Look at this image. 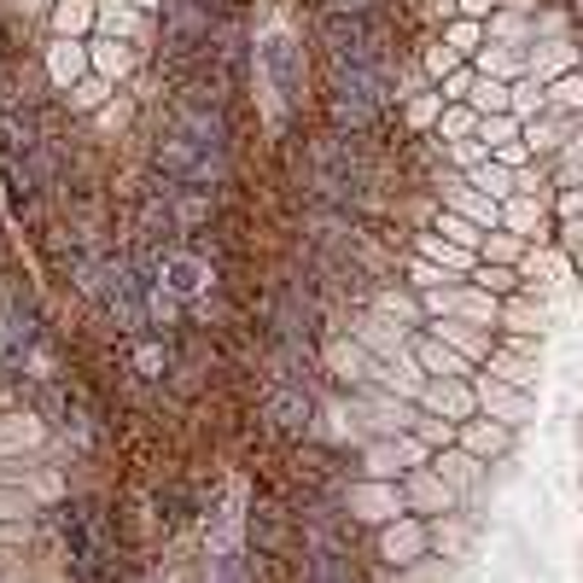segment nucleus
Masks as SVG:
<instances>
[{"label": "nucleus", "mask_w": 583, "mask_h": 583, "mask_svg": "<svg viewBox=\"0 0 583 583\" xmlns=\"http://www.w3.org/2000/svg\"><path fill=\"white\" fill-rule=\"evenodd\" d=\"M123 117H129V106H111V99H106V106H99V129H117Z\"/></svg>", "instance_id": "obj_29"}, {"label": "nucleus", "mask_w": 583, "mask_h": 583, "mask_svg": "<svg viewBox=\"0 0 583 583\" xmlns=\"http://www.w3.org/2000/svg\"><path fill=\"white\" fill-rule=\"evenodd\" d=\"M47 19H53L59 36H76L82 41L99 24V0H53V12H47Z\"/></svg>", "instance_id": "obj_7"}, {"label": "nucleus", "mask_w": 583, "mask_h": 583, "mask_svg": "<svg viewBox=\"0 0 583 583\" xmlns=\"http://www.w3.org/2000/svg\"><path fill=\"white\" fill-rule=\"evenodd\" d=\"M41 438V426H0V450H24V443H36Z\"/></svg>", "instance_id": "obj_24"}, {"label": "nucleus", "mask_w": 583, "mask_h": 583, "mask_svg": "<svg viewBox=\"0 0 583 583\" xmlns=\"http://www.w3.org/2000/svg\"><path fill=\"white\" fill-rule=\"evenodd\" d=\"M420 251L432 257V263H450V269L467 263V246H455V239H438V234H426V239H420Z\"/></svg>", "instance_id": "obj_17"}, {"label": "nucleus", "mask_w": 583, "mask_h": 583, "mask_svg": "<svg viewBox=\"0 0 583 583\" xmlns=\"http://www.w3.org/2000/svg\"><path fill=\"white\" fill-rule=\"evenodd\" d=\"M0 71H7V36H0Z\"/></svg>", "instance_id": "obj_38"}, {"label": "nucleus", "mask_w": 583, "mask_h": 583, "mask_svg": "<svg viewBox=\"0 0 583 583\" xmlns=\"http://www.w3.org/2000/svg\"><path fill=\"white\" fill-rule=\"evenodd\" d=\"M88 59H94V76H106V82H123L129 71H134V41H117V36H106V41H94L88 47Z\"/></svg>", "instance_id": "obj_6"}, {"label": "nucleus", "mask_w": 583, "mask_h": 583, "mask_svg": "<svg viewBox=\"0 0 583 583\" xmlns=\"http://www.w3.org/2000/svg\"><path fill=\"white\" fill-rule=\"evenodd\" d=\"M450 41H455V47H473V41H478V24H473V19H467V24H455V36H450Z\"/></svg>", "instance_id": "obj_32"}, {"label": "nucleus", "mask_w": 583, "mask_h": 583, "mask_svg": "<svg viewBox=\"0 0 583 583\" xmlns=\"http://www.w3.org/2000/svg\"><path fill=\"white\" fill-rule=\"evenodd\" d=\"M362 338H368V345H373V350H391V333L380 328V321H368V328H362Z\"/></svg>", "instance_id": "obj_31"}, {"label": "nucleus", "mask_w": 583, "mask_h": 583, "mask_svg": "<svg viewBox=\"0 0 583 583\" xmlns=\"http://www.w3.org/2000/svg\"><path fill=\"white\" fill-rule=\"evenodd\" d=\"M169 193H176V222H204V216H211V199L181 193V187H169Z\"/></svg>", "instance_id": "obj_22"}, {"label": "nucleus", "mask_w": 583, "mask_h": 583, "mask_svg": "<svg viewBox=\"0 0 583 583\" xmlns=\"http://www.w3.org/2000/svg\"><path fill=\"white\" fill-rule=\"evenodd\" d=\"M134 7H141V12H164V0H134Z\"/></svg>", "instance_id": "obj_37"}, {"label": "nucleus", "mask_w": 583, "mask_h": 583, "mask_svg": "<svg viewBox=\"0 0 583 583\" xmlns=\"http://www.w3.org/2000/svg\"><path fill=\"white\" fill-rule=\"evenodd\" d=\"M211 152H216V146H199V141H193V134L169 129V134H164V141H158V146H152V164H158V169H164V176H176V181H187V187H193V181H199V164H204V158H211Z\"/></svg>", "instance_id": "obj_2"}, {"label": "nucleus", "mask_w": 583, "mask_h": 583, "mask_svg": "<svg viewBox=\"0 0 583 583\" xmlns=\"http://www.w3.org/2000/svg\"><path fill=\"white\" fill-rule=\"evenodd\" d=\"M473 187H485L490 199H502V193H513L508 187V169H490V164H478V176H473Z\"/></svg>", "instance_id": "obj_23"}, {"label": "nucleus", "mask_w": 583, "mask_h": 583, "mask_svg": "<svg viewBox=\"0 0 583 583\" xmlns=\"http://www.w3.org/2000/svg\"><path fill=\"white\" fill-rule=\"evenodd\" d=\"M403 455H415V450H397V443H380V450H368V473H373V478L397 473V461H403Z\"/></svg>", "instance_id": "obj_20"}, {"label": "nucleus", "mask_w": 583, "mask_h": 583, "mask_svg": "<svg viewBox=\"0 0 583 583\" xmlns=\"http://www.w3.org/2000/svg\"><path fill=\"white\" fill-rule=\"evenodd\" d=\"M350 508H356V520H403L397 490H385V485H362V490H350Z\"/></svg>", "instance_id": "obj_9"}, {"label": "nucleus", "mask_w": 583, "mask_h": 583, "mask_svg": "<svg viewBox=\"0 0 583 583\" xmlns=\"http://www.w3.org/2000/svg\"><path fill=\"white\" fill-rule=\"evenodd\" d=\"M373 111H380V106H373V99L333 94V123H338V129H368V123H373Z\"/></svg>", "instance_id": "obj_14"}, {"label": "nucleus", "mask_w": 583, "mask_h": 583, "mask_svg": "<svg viewBox=\"0 0 583 583\" xmlns=\"http://www.w3.org/2000/svg\"><path fill=\"white\" fill-rule=\"evenodd\" d=\"M426 403H432L438 415H467V408H473V391L455 385V380H438L432 391H426Z\"/></svg>", "instance_id": "obj_13"}, {"label": "nucleus", "mask_w": 583, "mask_h": 583, "mask_svg": "<svg viewBox=\"0 0 583 583\" xmlns=\"http://www.w3.org/2000/svg\"><path fill=\"white\" fill-rule=\"evenodd\" d=\"M420 362H426V373H443V380H461V373H467V362H461L455 350H443L438 333L420 338Z\"/></svg>", "instance_id": "obj_11"}, {"label": "nucleus", "mask_w": 583, "mask_h": 583, "mask_svg": "<svg viewBox=\"0 0 583 583\" xmlns=\"http://www.w3.org/2000/svg\"><path fill=\"white\" fill-rule=\"evenodd\" d=\"M269 420L281 426V432H304V426H310V397H304V391H274Z\"/></svg>", "instance_id": "obj_10"}, {"label": "nucleus", "mask_w": 583, "mask_h": 583, "mask_svg": "<svg viewBox=\"0 0 583 583\" xmlns=\"http://www.w3.org/2000/svg\"><path fill=\"white\" fill-rule=\"evenodd\" d=\"M64 99H71V111H99V106L111 99V82H106V76H82Z\"/></svg>", "instance_id": "obj_15"}, {"label": "nucleus", "mask_w": 583, "mask_h": 583, "mask_svg": "<svg viewBox=\"0 0 583 583\" xmlns=\"http://www.w3.org/2000/svg\"><path fill=\"white\" fill-rule=\"evenodd\" d=\"M438 234H450L455 246H473V239H478V228H473V222H461V216H443V228H438Z\"/></svg>", "instance_id": "obj_25"}, {"label": "nucleus", "mask_w": 583, "mask_h": 583, "mask_svg": "<svg viewBox=\"0 0 583 583\" xmlns=\"http://www.w3.org/2000/svg\"><path fill=\"white\" fill-rule=\"evenodd\" d=\"M141 368H146V373H158V368H164V350H158V345H146V350H141Z\"/></svg>", "instance_id": "obj_34"}, {"label": "nucleus", "mask_w": 583, "mask_h": 583, "mask_svg": "<svg viewBox=\"0 0 583 583\" xmlns=\"http://www.w3.org/2000/svg\"><path fill=\"white\" fill-rule=\"evenodd\" d=\"M443 99H467V76H461V71L443 82Z\"/></svg>", "instance_id": "obj_33"}, {"label": "nucleus", "mask_w": 583, "mask_h": 583, "mask_svg": "<svg viewBox=\"0 0 583 583\" xmlns=\"http://www.w3.org/2000/svg\"><path fill=\"white\" fill-rule=\"evenodd\" d=\"M426 64H432L438 76H443V71H455V47H432V53H426Z\"/></svg>", "instance_id": "obj_28"}, {"label": "nucleus", "mask_w": 583, "mask_h": 583, "mask_svg": "<svg viewBox=\"0 0 583 583\" xmlns=\"http://www.w3.org/2000/svg\"><path fill=\"white\" fill-rule=\"evenodd\" d=\"M199 7H204V12H228L234 0H199Z\"/></svg>", "instance_id": "obj_36"}, {"label": "nucleus", "mask_w": 583, "mask_h": 583, "mask_svg": "<svg viewBox=\"0 0 583 583\" xmlns=\"http://www.w3.org/2000/svg\"><path fill=\"white\" fill-rule=\"evenodd\" d=\"M467 443H473L478 455H490V450H502V432H490V426H473V432H467Z\"/></svg>", "instance_id": "obj_27"}, {"label": "nucleus", "mask_w": 583, "mask_h": 583, "mask_svg": "<svg viewBox=\"0 0 583 583\" xmlns=\"http://www.w3.org/2000/svg\"><path fill=\"white\" fill-rule=\"evenodd\" d=\"M164 274H169V286H176V291H199L204 286V263H193V257H169Z\"/></svg>", "instance_id": "obj_16"}, {"label": "nucleus", "mask_w": 583, "mask_h": 583, "mask_svg": "<svg viewBox=\"0 0 583 583\" xmlns=\"http://www.w3.org/2000/svg\"><path fill=\"white\" fill-rule=\"evenodd\" d=\"M555 99H560V106H583V76H560L555 82Z\"/></svg>", "instance_id": "obj_26"}, {"label": "nucleus", "mask_w": 583, "mask_h": 583, "mask_svg": "<svg viewBox=\"0 0 583 583\" xmlns=\"http://www.w3.org/2000/svg\"><path fill=\"white\" fill-rule=\"evenodd\" d=\"M99 29L117 41H146V12L134 0H99Z\"/></svg>", "instance_id": "obj_5"}, {"label": "nucleus", "mask_w": 583, "mask_h": 583, "mask_svg": "<svg viewBox=\"0 0 583 583\" xmlns=\"http://www.w3.org/2000/svg\"><path fill=\"white\" fill-rule=\"evenodd\" d=\"M508 106H513V99H508V88H502V82H478V94H473V111H485V117L496 111V117H502Z\"/></svg>", "instance_id": "obj_18"}, {"label": "nucleus", "mask_w": 583, "mask_h": 583, "mask_svg": "<svg viewBox=\"0 0 583 583\" xmlns=\"http://www.w3.org/2000/svg\"><path fill=\"white\" fill-rule=\"evenodd\" d=\"M41 64H47V76H53V88H59V94H71L76 82H82V76L94 71L88 47H82L76 36H59L53 47H47V59H41Z\"/></svg>", "instance_id": "obj_4"}, {"label": "nucleus", "mask_w": 583, "mask_h": 583, "mask_svg": "<svg viewBox=\"0 0 583 583\" xmlns=\"http://www.w3.org/2000/svg\"><path fill=\"white\" fill-rule=\"evenodd\" d=\"M478 281H485V286H496V291H513V274H508V269H485V274H478Z\"/></svg>", "instance_id": "obj_30"}, {"label": "nucleus", "mask_w": 583, "mask_h": 583, "mask_svg": "<svg viewBox=\"0 0 583 583\" xmlns=\"http://www.w3.org/2000/svg\"><path fill=\"white\" fill-rule=\"evenodd\" d=\"M473 129H478L473 106H450V111H443V141H461V134H473Z\"/></svg>", "instance_id": "obj_19"}, {"label": "nucleus", "mask_w": 583, "mask_h": 583, "mask_svg": "<svg viewBox=\"0 0 583 583\" xmlns=\"http://www.w3.org/2000/svg\"><path fill=\"white\" fill-rule=\"evenodd\" d=\"M461 7H467V19H485V12L496 7V0H461Z\"/></svg>", "instance_id": "obj_35"}, {"label": "nucleus", "mask_w": 583, "mask_h": 583, "mask_svg": "<svg viewBox=\"0 0 583 583\" xmlns=\"http://www.w3.org/2000/svg\"><path fill=\"white\" fill-rule=\"evenodd\" d=\"M420 548H426V531H420L415 520H397V525H391L385 537H380V555H385L391 566H408V560L420 555Z\"/></svg>", "instance_id": "obj_8"}, {"label": "nucleus", "mask_w": 583, "mask_h": 583, "mask_svg": "<svg viewBox=\"0 0 583 583\" xmlns=\"http://www.w3.org/2000/svg\"><path fill=\"white\" fill-rule=\"evenodd\" d=\"M64 537L76 543L82 578H99V572L111 566V537H106V525H99L94 508H71V513H64Z\"/></svg>", "instance_id": "obj_1"}, {"label": "nucleus", "mask_w": 583, "mask_h": 583, "mask_svg": "<svg viewBox=\"0 0 583 583\" xmlns=\"http://www.w3.org/2000/svg\"><path fill=\"white\" fill-rule=\"evenodd\" d=\"M304 583H350V560L333 555V548H321V555L304 566Z\"/></svg>", "instance_id": "obj_12"}, {"label": "nucleus", "mask_w": 583, "mask_h": 583, "mask_svg": "<svg viewBox=\"0 0 583 583\" xmlns=\"http://www.w3.org/2000/svg\"><path fill=\"white\" fill-rule=\"evenodd\" d=\"M263 71H269V82H274V94H281L286 106H298V99H304V64H298V47H291L286 36H269Z\"/></svg>", "instance_id": "obj_3"}, {"label": "nucleus", "mask_w": 583, "mask_h": 583, "mask_svg": "<svg viewBox=\"0 0 583 583\" xmlns=\"http://www.w3.org/2000/svg\"><path fill=\"white\" fill-rule=\"evenodd\" d=\"M36 513V502H29V490H0V520H29Z\"/></svg>", "instance_id": "obj_21"}]
</instances>
